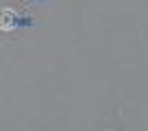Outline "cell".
Listing matches in <instances>:
<instances>
[{
  "mask_svg": "<svg viewBox=\"0 0 148 131\" xmlns=\"http://www.w3.org/2000/svg\"><path fill=\"white\" fill-rule=\"evenodd\" d=\"M22 24V13L20 11H15V9H0V31H5V33H9V31H15V28Z\"/></svg>",
  "mask_w": 148,
  "mask_h": 131,
  "instance_id": "cell-1",
  "label": "cell"
}]
</instances>
